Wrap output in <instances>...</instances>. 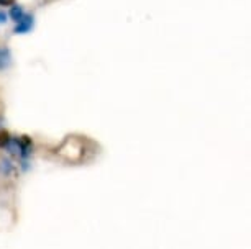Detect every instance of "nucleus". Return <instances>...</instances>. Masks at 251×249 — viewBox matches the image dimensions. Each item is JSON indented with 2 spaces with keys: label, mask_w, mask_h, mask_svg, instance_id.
I'll use <instances>...</instances> for the list:
<instances>
[{
  "label": "nucleus",
  "mask_w": 251,
  "mask_h": 249,
  "mask_svg": "<svg viewBox=\"0 0 251 249\" xmlns=\"http://www.w3.org/2000/svg\"><path fill=\"white\" fill-rule=\"evenodd\" d=\"M33 26H35V17L25 13V15L15 23L13 33H15V35H25V33H30L33 30Z\"/></svg>",
  "instance_id": "obj_1"
},
{
  "label": "nucleus",
  "mask_w": 251,
  "mask_h": 249,
  "mask_svg": "<svg viewBox=\"0 0 251 249\" xmlns=\"http://www.w3.org/2000/svg\"><path fill=\"white\" fill-rule=\"evenodd\" d=\"M12 66V53L8 48H0V70H5Z\"/></svg>",
  "instance_id": "obj_2"
},
{
  "label": "nucleus",
  "mask_w": 251,
  "mask_h": 249,
  "mask_svg": "<svg viewBox=\"0 0 251 249\" xmlns=\"http://www.w3.org/2000/svg\"><path fill=\"white\" fill-rule=\"evenodd\" d=\"M7 15L10 17L12 20L17 23L23 15H25V10H23V7H22V5H17V3H13V5L10 7V10H8Z\"/></svg>",
  "instance_id": "obj_3"
},
{
  "label": "nucleus",
  "mask_w": 251,
  "mask_h": 249,
  "mask_svg": "<svg viewBox=\"0 0 251 249\" xmlns=\"http://www.w3.org/2000/svg\"><path fill=\"white\" fill-rule=\"evenodd\" d=\"M15 171V164H12L10 159L3 158L2 161H0V174H3V176H10V174Z\"/></svg>",
  "instance_id": "obj_4"
},
{
  "label": "nucleus",
  "mask_w": 251,
  "mask_h": 249,
  "mask_svg": "<svg viewBox=\"0 0 251 249\" xmlns=\"http://www.w3.org/2000/svg\"><path fill=\"white\" fill-rule=\"evenodd\" d=\"M12 139V135L7 130H0V149H5Z\"/></svg>",
  "instance_id": "obj_5"
},
{
  "label": "nucleus",
  "mask_w": 251,
  "mask_h": 249,
  "mask_svg": "<svg viewBox=\"0 0 251 249\" xmlns=\"http://www.w3.org/2000/svg\"><path fill=\"white\" fill-rule=\"evenodd\" d=\"M15 0H0V7H12Z\"/></svg>",
  "instance_id": "obj_6"
},
{
  "label": "nucleus",
  "mask_w": 251,
  "mask_h": 249,
  "mask_svg": "<svg viewBox=\"0 0 251 249\" xmlns=\"http://www.w3.org/2000/svg\"><path fill=\"white\" fill-rule=\"evenodd\" d=\"M7 18H8V15L3 10H0V23H5L7 22Z\"/></svg>",
  "instance_id": "obj_7"
}]
</instances>
